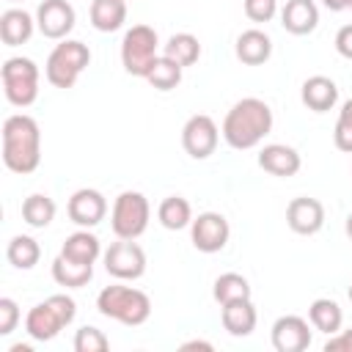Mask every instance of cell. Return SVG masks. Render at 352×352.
Wrapping results in <instances>:
<instances>
[{"mask_svg": "<svg viewBox=\"0 0 352 352\" xmlns=\"http://www.w3.org/2000/svg\"><path fill=\"white\" fill-rule=\"evenodd\" d=\"M217 140H220V129L214 118L206 113L190 116L182 126V146L192 160H209L217 148Z\"/></svg>", "mask_w": 352, "mask_h": 352, "instance_id": "9c48e42d", "label": "cell"}, {"mask_svg": "<svg viewBox=\"0 0 352 352\" xmlns=\"http://www.w3.org/2000/svg\"><path fill=\"white\" fill-rule=\"evenodd\" d=\"M212 297H214L220 305H226V302H231V300H245V297H250V283H248V278L239 275V272H223V275L214 280V286H212Z\"/></svg>", "mask_w": 352, "mask_h": 352, "instance_id": "4dcf8cb0", "label": "cell"}, {"mask_svg": "<svg viewBox=\"0 0 352 352\" xmlns=\"http://www.w3.org/2000/svg\"><path fill=\"white\" fill-rule=\"evenodd\" d=\"M300 99H302V104H305L308 110H314V113H327V110H333L336 102H338V85H336L330 77H324V74H314V77H308V80L302 82Z\"/></svg>", "mask_w": 352, "mask_h": 352, "instance_id": "d6986e66", "label": "cell"}, {"mask_svg": "<svg viewBox=\"0 0 352 352\" xmlns=\"http://www.w3.org/2000/svg\"><path fill=\"white\" fill-rule=\"evenodd\" d=\"M344 231H346V236L352 239V212L346 214V223H344Z\"/></svg>", "mask_w": 352, "mask_h": 352, "instance_id": "ab89813d", "label": "cell"}, {"mask_svg": "<svg viewBox=\"0 0 352 352\" xmlns=\"http://www.w3.org/2000/svg\"><path fill=\"white\" fill-rule=\"evenodd\" d=\"M11 3H16V0H11Z\"/></svg>", "mask_w": 352, "mask_h": 352, "instance_id": "7bdbcfd3", "label": "cell"}, {"mask_svg": "<svg viewBox=\"0 0 352 352\" xmlns=\"http://www.w3.org/2000/svg\"><path fill=\"white\" fill-rule=\"evenodd\" d=\"M300 165H302V160H300L297 148H292L286 143H270V146H264L258 151V168H264L272 176L289 179V176H294L300 170Z\"/></svg>", "mask_w": 352, "mask_h": 352, "instance_id": "ac0fdd59", "label": "cell"}, {"mask_svg": "<svg viewBox=\"0 0 352 352\" xmlns=\"http://www.w3.org/2000/svg\"><path fill=\"white\" fill-rule=\"evenodd\" d=\"M256 319H258V314H256V305L250 297L231 300V302L220 305V322L228 330V336H234V338L250 336L256 330Z\"/></svg>", "mask_w": 352, "mask_h": 352, "instance_id": "9a60e30c", "label": "cell"}, {"mask_svg": "<svg viewBox=\"0 0 352 352\" xmlns=\"http://www.w3.org/2000/svg\"><path fill=\"white\" fill-rule=\"evenodd\" d=\"M11 352H30V346H22V344H14Z\"/></svg>", "mask_w": 352, "mask_h": 352, "instance_id": "60d3db41", "label": "cell"}, {"mask_svg": "<svg viewBox=\"0 0 352 352\" xmlns=\"http://www.w3.org/2000/svg\"><path fill=\"white\" fill-rule=\"evenodd\" d=\"M6 99L14 107H30L38 99V66L30 58H8L0 69Z\"/></svg>", "mask_w": 352, "mask_h": 352, "instance_id": "52a82bcc", "label": "cell"}, {"mask_svg": "<svg viewBox=\"0 0 352 352\" xmlns=\"http://www.w3.org/2000/svg\"><path fill=\"white\" fill-rule=\"evenodd\" d=\"M182 66L176 63V60H170L168 55H160L154 63H151V69H148V74L143 77V80H148V85L151 88H157V91H173L179 82H182Z\"/></svg>", "mask_w": 352, "mask_h": 352, "instance_id": "f546056e", "label": "cell"}, {"mask_svg": "<svg viewBox=\"0 0 352 352\" xmlns=\"http://www.w3.org/2000/svg\"><path fill=\"white\" fill-rule=\"evenodd\" d=\"M63 327H66V322H63L60 314L50 305V300L33 305V308L28 311V316H25V330H28V336H30L33 341H52Z\"/></svg>", "mask_w": 352, "mask_h": 352, "instance_id": "e0dca14e", "label": "cell"}, {"mask_svg": "<svg viewBox=\"0 0 352 352\" xmlns=\"http://www.w3.org/2000/svg\"><path fill=\"white\" fill-rule=\"evenodd\" d=\"M52 278H55L58 286L80 289L94 278V264H82V261H74V258L58 253L55 261H52Z\"/></svg>", "mask_w": 352, "mask_h": 352, "instance_id": "7402d4cb", "label": "cell"}, {"mask_svg": "<svg viewBox=\"0 0 352 352\" xmlns=\"http://www.w3.org/2000/svg\"><path fill=\"white\" fill-rule=\"evenodd\" d=\"M336 52H338L341 58L352 60V25L338 28V33H336Z\"/></svg>", "mask_w": 352, "mask_h": 352, "instance_id": "d590c367", "label": "cell"}, {"mask_svg": "<svg viewBox=\"0 0 352 352\" xmlns=\"http://www.w3.org/2000/svg\"><path fill=\"white\" fill-rule=\"evenodd\" d=\"M19 322V305L11 297H0V336H11Z\"/></svg>", "mask_w": 352, "mask_h": 352, "instance_id": "836d02e7", "label": "cell"}, {"mask_svg": "<svg viewBox=\"0 0 352 352\" xmlns=\"http://www.w3.org/2000/svg\"><path fill=\"white\" fill-rule=\"evenodd\" d=\"M36 28H38L36 19H33L25 8H8V11H3V16H0V38H3L6 47H19V44H25V41L33 36Z\"/></svg>", "mask_w": 352, "mask_h": 352, "instance_id": "44dd1931", "label": "cell"}, {"mask_svg": "<svg viewBox=\"0 0 352 352\" xmlns=\"http://www.w3.org/2000/svg\"><path fill=\"white\" fill-rule=\"evenodd\" d=\"M242 8L250 22H270L278 14V0H245Z\"/></svg>", "mask_w": 352, "mask_h": 352, "instance_id": "d6a6232c", "label": "cell"}, {"mask_svg": "<svg viewBox=\"0 0 352 352\" xmlns=\"http://www.w3.org/2000/svg\"><path fill=\"white\" fill-rule=\"evenodd\" d=\"M6 258L16 270H33L38 264V258H41V248H38V242L33 236L16 234V236H11V242L6 248Z\"/></svg>", "mask_w": 352, "mask_h": 352, "instance_id": "83f0119b", "label": "cell"}, {"mask_svg": "<svg viewBox=\"0 0 352 352\" xmlns=\"http://www.w3.org/2000/svg\"><path fill=\"white\" fill-rule=\"evenodd\" d=\"M91 63V50L88 44L77 41V38H60V44L52 47L47 63H44V74L50 80V85L55 88H74L77 77L88 69Z\"/></svg>", "mask_w": 352, "mask_h": 352, "instance_id": "277c9868", "label": "cell"}, {"mask_svg": "<svg viewBox=\"0 0 352 352\" xmlns=\"http://www.w3.org/2000/svg\"><path fill=\"white\" fill-rule=\"evenodd\" d=\"M324 352H352V327L333 333L324 344Z\"/></svg>", "mask_w": 352, "mask_h": 352, "instance_id": "e575fe53", "label": "cell"}, {"mask_svg": "<svg viewBox=\"0 0 352 352\" xmlns=\"http://www.w3.org/2000/svg\"><path fill=\"white\" fill-rule=\"evenodd\" d=\"M160 47V38H157V30L148 28V25H132L124 38H121V63H124V72L132 74V77H146L151 63L160 58L157 52Z\"/></svg>", "mask_w": 352, "mask_h": 352, "instance_id": "8992f818", "label": "cell"}, {"mask_svg": "<svg viewBox=\"0 0 352 352\" xmlns=\"http://www.w3.org/2000/svg\"><path fill=\"white\" fill-rule=\"evenodd\" d=\"M107 346H110V341L99 327L85 324V327H80L74 333V349L77 352H104Z\"/></svg>", "mask_w": 352, "mask_h": 352, "instance_id": "1f68e13d", "label": "cell"}, {"mask_svg": "<svg viewBox=\"0 0 352 352\" xmlns=\"http://www.w3.org/2000/svg\"><path fill=\"white\" fill-rule=\"evenodd\" d=\"M74 22H77V14L69 0H44L36 8V25L47 38H55V41L66 38L74 30Z\"/></svg>", "mask_w": 352, "mask_h": 352, "instance_id": "8fae6325", "label": "cell"}, {"mask_svg": "<svg viewBox=\"0 0 352 352\" xmlns=\"http://www.w3.org/2000/svg\"><path fill=\"white\" fill-rule=\"evenodd\" d=\"M104 270L116 280H138L146 272V253L135 239H118L104 253Z\"/></svg>", "mask_w": 352, "mask_h": 352, "instance_id": "ba28073f", "label": "cell"}, {"mask_svg": "<svg viewBox=\"0 0 352 352\" xmlns=\"http://www.w3.org/2000/svg\"><path fill=\"white\" fill-rule=\"evenodd\" d=\"M272 346L278 352H302L311 346V327L302 316L286 314L272 324Z\"/></svg>", "mask_w": 352, "mask_h": 352, "instance_id": "5bb4252c", "label": "cell"}, {"mask_svg": "<svg viewBox=\"0 0 352 352\" xmlns=\"http://www.w3.org/2000/svg\"><path fill=\"white\" fill-rule=\"evenodd\" d=\"M157 217H160V223H162L168 231H182V228H187V226L192 223V206H190V201L182 198V195H168V198L160 204Z\"/></svg>", "mask_w": 352, "mask_h": 352, "instance_id": "4316f807", "label": "cell"}, {"mask_svg": "<svg viewBox=\"0 0 352 352\" xmlns=\"http://www.w3.org/2000/svg\"><path fill=\"white\" fill-rule=\"evenodd\" d=\"M231 236V226L220 212H201L198 217H192L190 223V239L192 248L201 253H217L228 245Z\"/></svg>", "mask_w": 352, "mask_h": 352, "instance_id": "30bf717a", "label": "cell"}, {"mask_svg": "<svg viewBox=\"0 0 352 352\" xmlns=\"http://www.w3.org/2000/svg\"><path fill=\"white\" fill-rule=\"evenodd\" d=\"M126 22V0H94L91 3V25L99 33H113Z\"/></svg>", "mask_w": 352, "mask_h": 352, "instance_id": "cb8c5ba5", "label": "cell"}, {"mask_svg": "<svg viewBox=\"0 0 352 352\" xmlns=\"http://www.w3.org/2000/svg\"><path fill=\"white\" fill-rule=\"evenodd\" d=\"M286 223L300 236H311V234L322 231V226H324V206H322V201L308 198V195L292 198L289 206H286Z\"/></svg>", "mask_w": 352, "mask_h": 352, "instance_id": "4fadbf2b", "label": "cell"}, {"mask_svg": "<svg viewBox=\"0 0 352 352\" xmlns=\"http://www.w3.org/2000/svg\"><path fill=\"white\" fill-rule=\"evenodd\" d=\"M308 322L314 324V330L333 336V333H338L341 324H344V311H341V305H338L336 300L319 297V300H314L311 308H308Z\"/></svg>", "mask_w": 352, "mask_h": 352, "instance_id": "d4e9b609", "label": "cell"}, {"mask_svg": "<svg viewBox=\"0 0 352 352\" xmlns=\"http://www.w3.org/2000/svg\"><path fill=\"white\" fill-rule=\"evenodd\" d=\"M55 201L44 192H33L22 201V220L30 226V228H47L52 220H55Z\"/></svg>", "mask_w": 352, "mask_h": 352, "instance_id": "484cf974", "label": "cell"}, {"mask_svg": "<svg viewBox=\"0 0 352 352\" xmlns=\"http://www.w3.org/2000/svg\"><path fill=\"white\" fill-rule=\"evenodd\" d=\"M60 253L74 258V261H82V264H94L99 256H102V242L96 234H91L88 228H80L74 234L66 236V242L60 245Z\"/></svg>", "mask_w": 352, "mask_h": 352, "instance_id": "603a6c76", "label": "cell"}, {"mask_svg": "<svg viewBox=\"0 0 352 352\" xmlns=\"http://www.w3.org/2000/svg\"><path fill=\"white\" fill-rule=\"evenodd\" d=\"M3 162L14 173H33L41 162V129L33 116L14 113L3 121Z\"/></svg>", "mask_w": 352, "mask_h": 352, "instance_id": "7a4b0ae2", "label": "cell"}, {"mask_svg": "<svg viewBox=\"0 0 352 352\" xmlns=\"http://www.w3.org/2000/svg\"><path fill=\"white\" fill-rule=\"evenodd\" d=\"M162 55H168L170 60H176L184 69V66H192L201 58V44L192 33H173L162 47Z\"/></svg>", "mask_w": 352, "mask_h": 352, "instance_id": "f1b7e54d", "label": "cell"}, {"mask_svg": "<svg viewBox=\"0 0 352 352\" xmlns=\"http://www.w3.org/2000/svg\"><path fill=\"white\" fill-rule=\"evenodd\" d=\"M148 217H151L148 198L138 190H124L113 201L110 228L118 239H138L148 228Z\"/></svg>", "mask_w": 352, "mask_h": 352, "instance_id": "5b68a950", "label": "cell"}, {"mask_svg": "<svg viewBox=\"0 0 352 352\" xmlns=\"http://www.w3.org/2000/svg\"><path fill=\"white\" fill-rule=\"evenodd\" d=\"M346 294H349V302H352V283H349V292Z\"/></svg>", "mask_w": 352, "mask_h": 352, "instance_id": "b9f144b4", "label": "cell"}, {"mask_svg": "<svg viewBox=\"0 0 352 352\" xmlns=\"http://www.w3.org/2000/svg\"><path fill=\"white\" fill-rule=\"evenodd\" d=\"M349 8H352V6H349Z\"/></svg>", "mask_w": 352, "mask_h": 352, "instance_id": "ee69618b", "label": "cell"}, {"mask_svg": "<svg viewBox=\"0 0 352 352\" xmlns=\"http://www.w3.org/2000/svg\"><path fill=\"white\" fill-rule=\"evenodd\" d=\"M66 212H69V220L80 228H94L104 220L107 214V201L99 190L94 187H80L72 192L69 204H66Z\"/></svg>", "mask_w": 352, "mask_h": 352, "instance_id": "7c38bea8", "label": "cell"}, {"mask_svg": "<svg viewBox=\"0 0 352 352\" xmlns=\"http://www.w3.org/2000/svg\"><path fill=\"white\" fill-rule=\"evenodd\" d=\"M280 25L292 36H308L319 25V8L314 0H286L280 8Z\"/></svg>", "mask_w": 352, "mask_h": 352, "instance_id": "2e32d148", "label": "cell"}, {"mask_svg": "<svg viewBox=\"0 0 352 352\" xmlns=\"http://www.w3.org/2000/svg\"><path fill=\"white\" fill-rule=\"evenodd\" d=\"M96 311L102 316H107V319H116V322L129 324V327H138L151 316V300H148L146 292H140L135 286L113 283V286H104L96 294Z\"/></svg>", "mask_w": 352, "mask_h": 352, "instance_id": "3957f363", "label": "cell"}, {"mask_svg": "<svg viewBox=\"0 0 352 352\" xmlns=\"http://www.w3.org/2000/svg\"><path fill=\"white\" fill-rule=\"evenodd\" d=\"M220 132H223V140L231 148L248 151V148L258 146L272 132V110L264 99L245 96V99L231 104V110L223 118Z\"/></svg>", "mask_w": 352, "mask_h": 352, "instance_id": "6da1fadb", "label": "cell"}, {"mask_svg": "<svg viewBox=\"0 0 352 352\" xmlns=\"http://www.w3.org/2000/svg\"><path fill=\"white\" fill-rule=\"evenodd\" d=\"M182 349H212V344H209V341L195 338V341H184V344H182Z\"/></svg>", "mask_w": 352, "mask_h": 352, "instance_id": "f35d334b", "label": "cell"}, {"mask_svg": "<svg viewBox=\"0 0 352 352\" xmlns=\"http://www.w3.org/2000/svg\"><path fill=\"white\" fill-rule=\"evenodd\" d=\"M338 118H341V121H346V124H352V99H346V102L341 104V110H338Z\"/></svg>", "mask_w": 352, "mask_h": 352, "instance_id": "74e56055", "label": "cell"}, {"mask_svg": "<svg viewBox=\"0 0 352 352\" xmlns=\"http://www.w3.org/2000/svg\"><path fill=\"white\" fill-rule=\"evenodd\" d=\"M234 52L236 58L245 63V66H261L270 60L272 55V38L258 30V28H250V30H242L236 36V44H234Z\"/></svg>", "mask_w": 352, "mask_h": 352, "instance_id": "ffe728a7", "label": "cell"}, {"mask_svg": "<svg viewBox=\"0 0 352 352\" xmlns=\"http://www.w3.org/2000/svg\"><path fill=\"white\" fill-rule=\"evenodd\" d=\"M324 3V8H330V11H346L349 6H352V0H322Z\"/></svg>", "mask_w": 352, "mask_h": 352, "instance_id": "8d00e7d4", "label": "cell"}]
</instances>
